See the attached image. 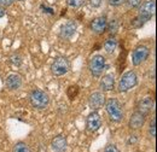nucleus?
Wrapping results in <instances>:
<instances>
[{
    "mask_svg": "<svg viewBox=\"0 0 157 152\" xmlns=\"http://www.w3.org/2000/svg\"><path fill=\"white\" fill-rule=\"evenodd\" d=\"M101 1H103V0H90V4H91V6H93V7H98V6H100Z\"/></svg>",
    "mask_w": 157,
    "mask_h": 152,
    "instance_id": "bb28decb",
    "label": "nucleus"
},
{
    "mask_svg": "<svg viewBox=\"0 0 157 152\" xmlns=\"http://www.w3.org/2000/svg\"><path fill=\"white\" fill-rule=\"evenodd\" d=\"M154 109V100L150 97H145L144 99H141L138 104V111L144 116L151 112V110Z\"/></svg>",
    "mask_w": 157,
    "mask_h": 152,
    "instance_id": "ddd939ff",
    "label": "nucleus"
},
{
    "mask_svg": "<svg viewBox=\"0 0 157 152\" xmlns=\"http://www.w3.org/2000/svg\"><path fill=\"white\" fill-rule=\"evenodd\" d=\"M17 1H25V0H17Z\"/></svg>",
    "mask_w": 157,
    "mask_h": 152,
    "instance_id": "2f4dec72",
    "label": "nucleus"
},
{
    "mask_svg": "<svg viewBox=\"0 0 157 152\" xmlns=\"http://www.w3.org/2000/svg\"><path fill=\"white\" fill-rule=\"evenodd\" d=\"M105 110L109 115L110 120L114 122H120L123 118V110L122 106L120 104L117 99L115 98H110L106 103H105Z\"/></svg>",
    "mask_w": 157,
    "mask_h": 152,
    "instance_id": "f257e3e1",
    "label": "nucleus"
},
{
    "mask_svg": "<svg viewBox=\"0 0 157 152\" xmlns=\"http://www.w3.org/2000/svg\"><path fill=\"white\" fill-rule=\"evenodd\" d=\"M137 135H131V138L128 139V144H134V142H137Z\"/></svg>",
    "mask_w": 157,
    "mask_h": 152,
    "instance_id": "c756f323",
    "label": "nucleus"
},
{
    "mask_svg": "<svg viewBox=\"0 0 157 152\" xmlns=\"http://www.w3.org/2000/svg\"><path fill=\"white\" fill-rule=\"evenodd\" d=\"M12 152H30L29 146L25 144V142H17L15 146H13V150Z\"/></svg>",
    "mask_w": 157,
    "mask_h": 152,
    "instance_id": "a211bd4d",
    "label": "nucleus"
},
{
    "mask_svg": "<svg viewBox=\"0 0 157 152\" xmlns=\"http://www.w3.org/2000/svg\"><path fill=\"white\" fill-rule=\"evenodd\" d=\"M149 135L151 136V138H155V135H156V120L154 118L152 121H151V123H150V127H149Z\"/></svg>",
    "mask_w": 157,
    "mask_h": 152,
    "instance_id": "aec40b11",
    "label": "nucleus"
},
{
    "mask_svg": "<svg viewBox=\"0 0 157 152\" xmlns=\"http://www.w3.org/2000/svg\"><path fill=\"white\" fill-rule=\"evenodd\" d=\"M15 0H0V6L1 7H9L13 4Z\"/></svg>",
    "mask_w": 157,
    "mask_h": 152,
    "instance_id": "a878e982",
    "label": "nucleus"
},
{
    "mask_svg": "<svg viewBox=\"0 0 157 152\" xmlns=\"http://www.w3.org/2000/svg\"><path fill=\"white\" fill-rule=\"evenodd\" d=\"M5 13H6V12H5L4 7H1V6H0V18H1V17H4V16H5Z\"/></svg>",
    "mask_w": 157,
    "mask_h": 152,
    "instance_id": "7c9ffc66",
    "label": "nucleus"
},
{
    "mask_svg": "<svg viewBox=\"0 0 157 152\" xmlns=\"http://www.w3.org/2000/svg\"><path fill=\"white\" fill-rule=\"evenodd\" d=\"M150 55V50L146 47V46H138L137 48L133 51V55H132V63L137 66L140 65L143 62H145L147 57Z\"/></svg>",
    "mask_w": 157,
    "mask_h": 152,
    "instance_id": "0eeeda50",
    "label": "nucleus"
},
{
    "mask_svg": "<svg viewBox=\"0 0 157 152\" xmlns=\"http://www.w3.org/2000/svg\"><path fill=\"white\" fill-rule=\"evenodd\" d=\"M155 10H156V4H155V0H147L145 1L140 9H139V17L143 19V21H149L154 15H155Z\"/></svg>",
    "mask_w": 157,
    "mask_h": 152,
    "instance_id": "423d86ee",
    "label": "nucleus"
},
{
    "mask_svg": "<svg viewBox=\"0 0 157 152\" xmlns=\"http://www.w3.org/2000/svg\"><path fill=\"white\" fill-rule=\"evenodd\" d=\"M138 83V77L137 74L134 71H127L124 73L120 82H118V91L120 92H127L129 89H132L133 87H136V85Z\"/></svg>",
    "mask_w": 157,
    "mask_h": 152,
    "instance_id": "7ed1b4c3",
    "label": "nucleus"
},
{
    "mask_svg": "<svg viewBox=\"0 0 157 152\" xmlns=\"http://www.w3.org/2000/svg\"><path fill=\"white\" fill-rule=\"evenodd\" d=\"M106 28H108V22H106V17L105 16L96 17L91 22V29L96 34H103L106 30Z\"/></svg>",
    "mask_w": 157,
    "mask_h": 152,
    "instance_id": "9d476101",
    "label": "nucleus"
},
{
    "mask_svg": "<svg viewBox=\"0 0 157 152\" xmlns=\"http://www.w3.org/2000/svg\"><path fill=\"white\" fill-rule=\"evenodd\" d=\"M41 9L44 10V12H46V13H51V15H53L55 13V11H53V9H51V7H46V6H41Z\"/></svg>",
    "mask_w": 157,
    "mask_h": 152,
    "instance_id": "c85d7f7f",
    "label": "nucleus"
},
{
    "mask_svg": "<svg viewBox=\"0 0 157 152\" xmlns=\"http://www.w3.org/2000/svg\"><path fill=\"white\" fill-rule=\"evenodd\" d=\"M88 69L91 71V74L96 77L101 75L103 70L105 69V58L101 55H96L91 58L90 63H88Z\"/></svg>",
    "mask_w": 157,
    "mask_h": 152,
    "instance_id": "39448f33",
    "label": "nucleus"
},
{
    "mask_svg": "<svg viewBox=\"0 0 157 152\" xmlns=\"http://www.w3.org/2000/svg\"><path fill=\"white\" fill-rule=\"evenodd\" d=\"M117 30H118V22L116 19H113V21L110 22V24H109V32H110L111 34H115Z\"/></svg>",
    "mask_w": 157,
    "mask_h": 152,
    "instance_id": "6ab92c4d",
    "label": "nucleus"
},
{
    "mask_svg": "<svg viewBox=\"0 0 157 152\" xmlns=\"http://www.w3.org/2000/svg\"><path fill=\"white\" fill-rule=\"evenodd\" d=\"M29 99H30V103L33 105V108L35 109H46L50 104V97L47 93H45L44 91L41 89H34L30 95H29Z\"/></svg>",
    "mask_w": 157,
    "mask_h": 152,
    "instance_id": "f03ea898",
    "label": "nucleus"
},
{
    "mask_svg": "<svg viewBox=\"0 0 157 152\" xmlns=\"http://www.w3.org/2000/svg\"><path fill=\"white\" fill-rule=\"evenodd\" d=\"M76 32V23L74 21H68L60 27L59 35L62 39H70Z\"/></svg>",
    "mask_w": 157,
    "mask_h": 152,
    "instance_id": "9b49d317",
    "label": "nucleus"
},
{
    "mask_svg": "<svg viewBox=\"0 0 157 152\" xmlns=\"http://www.w3.org/2000/svg\"><path fill=\"white\" fill-rule=\"evenodd\" d=\"M86 127H87V129H88L90 132H92V133H94V132H97L98 129H100V127H101V118H100V116H99L98 112L93 111V112H91V114L87 116Z\"/></svg>",
    "mask_w": 157,
    "mask_h": 152,
    "instance_id": "6e6552de",
    "label": "nucleus"
},
{
    "mask_svg": "<svg viewBox=\"0 0 157 152\" xmlns=\"http://www.w3.org/2000/svg\"><path fill=\"white\" fill-rule=\"evenodd\" d=\"M83 1H85V0H67L68 5H69L70 7H74V9L80 7V6L83 4Z\"/></svg>",
    "mask_w": 157,
    "mask_h": 152,
    "instance_id": "412c9836",
    "label": "nucleus"
},
{
    "mask_svg": "<svg viewBox=\"0 0 157 152\" xmlns=\"http://www.w3.org/2000/svg\"><path fill=\"white\" fill-rule=\"evenodd\" d=\"M117 47V41L115 38H109L104 42V50L106 53H114Z\"/></svg>",
    "mask_w": 157,
    "mask_h": 152,
    "instance_id": "f3484780",
    "label": "nucleus"
},
{
    "mask_svg": "<svg viewBox=\"0 0 157 152\" xmlns=\"http://www.w3.org/2000/svg\"><path fill=\"white\" fill-rule=\"evenodd\" d=\"M123 1H124V0H109V4L113 5V6H118V5H121Z\"/></svg>",
    "mask_w": 157,
    "mask_h": 152,
    "instance_id": "cd10ccee",
    "label": "nucleus"
},
{
    "mask_svg": "<svg viewBox=\"0 0 157 152\" xmlns=\"http://www.w3.org/2000/svg\"><path fill=\"white\" fill-rule=\"evenodd\" d=\"M51 146H52V150L55 152H65L67 146H68L67 138L64 135H57V136H55L52 139V141H51Z\"/></svg>",
    "mask_w": 157,
    "mask_h": 152,
    "instance_id": "f8f14e48",
    "label": "nucleus"
},
{
    "mask_svg": "<svg viewBox=\"0 0 157 152\" xmlns=\"http://www.w3.org/2000/svg\"><path fill=\"white\" fill-rule=\"evenodd\" d=\"M127 4L129 7H138L141 4V0H127Z\"/></svg>",
    "mask_w": 157,
    "mask_h": 152,
    "instance_id": "393cba45",
    "label": "nucleus"
},
{
    "mask_svg": "<svg viewBox=\"0 0 157 152\" xmlns=\"http://www.w3.org/2000/svg\"><path fill=\"white\" fill-rule=\"evenodd\" d=\"M70 70V63L67 58L58 57L51 65V71L55 76H63Z\"/></svg>",
    "mask_w": 157,
    "mask_h": 152,
    "instance_id": "20e7f679",
    "label": "nucleus"
},
{
    "mask_svg": "<svg viewBox=\"0 0 157 152\" xmlns=\"http://www.w3.org/2000/svg\"><path fill=\"white\" fill-rule=\"evenodd\" d=\"M10 62L13 64V65H16V66H20L21 63H22V59H21L20 56H17V55H13L11 59H10Z\"/></svg>",
    "mask_w": 157,
    "mask_h": 152,
    "instance_id": "5701e85b",
    "label": "nucleus"
},
{
    "mask_svg": "<svg viewBox=\"0 0 157 152\" xmlns=\"http://www.w3.org/2000/svg\"><path fill=\"white\" fill-rule=\"evenodd\" d=\"M22 86V77L17 74H11L6 78V87L10 91H16Z\"/></svg>",
    "mask_w": 157,
    "mask_h": 152,
    "instance_id": "2eb2a0df",
    "label": "nucleus"
},
{
    "mask_svg": "<svg viewBox=\"0 0 157 152\" xmlns=\"http://www.w3.org/2000/svg\"><path fill=\"white\" fill-rule=\"evenodd\" d=\"M105 104V95L101 92H94L90 95V100H88V105L92 110H99L103 105Z\"/></svg>",
    "mask_w": 157,
    "mask_h": 152,
    "instance_id": "1a4fd4ad",
    "label": "nucleus"
},
{
    "mask_svg": "<svg viewBox=\"0 0 157 152\" xmlns=\"http://www.w3.org/2000/svg\"><path fill=\"white\" fill-rule=\"evenodd\" d=\"M104 152H120V150L117 149V146H116V145L110 144V145H108V146L105 147Z\"/></svg>",
    "mask_w": 157,
    "mask_h": 152,
    "instance_id": "b1692460",
    "label": "nucleus"
},
{
    "mask_svg": "<svg viewBox=\"0 0 157 152\" xmlns=\"http://www.w3.org/2000/svg\"><path fill=\"white\" fill-rule=\"evenodd\" d=\"M144 23H145V21H143V19L140 18L139 16H138V17H136V18L132 21V25H133V27H136V28H140V27H141Z\"/></svg>",
    "mask_w": 157,
    "mask_h": 152,
    "instance_id": "4be33fe9",
    "label": "nucleus"
},
{
    "mask_svg": "<svg viewBox=\"0 0 157 152\" xmlns=\"http://www.w3.org/2000/svg\"><path fill=\"white\" fill-rule=\"evenodd\" d=\"M145 123V116L143 114H140L139 111L134 112V114L131 116L129 118V127L132 129H139L144 126Z\"/></svg>",
    "mask_w": 157,
    "mask_h": 152,
    "instance_id": "dca6fc26",
    "label": "nucleus"
},
{
    "mask_svg": "<svg viewBox=\"0 0 157 152\" xmlns=\"http://www.w3.org/2000/svg\"><path fill=\"white\" fill-rule=\"evenodd\" d=\"M99 87L103 91H111L115 87V75L114 74H106L103 76V78L100 80Z\"/></svg>",
    "mask_w": 157,
    "mask_h": 152,
    "instance_id": "4468645a",
    "label": "nucleus"
}]
</instances>
